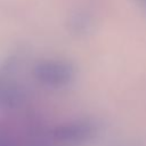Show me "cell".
Instances as JSON below:
<instances>
[{"label":"cell","mask_w":146,"mask_h":146,"mask_svg":"<svg viewBox=\"0 0 146 146\" xmlns=\"http://www.w3.org/2000/svg\"><path fill=\"white\" fill-rule=\"evenodd\" d=\"M75 67L65 59H42L33 67L35 80L44 87L59 89L70 86L75 79Z\"/></svg>","instance_id":"cell-1"},{"label":"cell","mask_w":146,"mask_h":146,"mask_svg":"<svg viewBox=\"0 0 146 146\" xmlns=\"http://www.w3.org/2000/svg\"><path fill=\"white\" fill-rule=\"evenodd\" d=\"M96 132V127L89 119H76L58 124L54 129V138L60 143L78 145L91 139Z\"/></svg>","instance_id":"cell-2"},{"label":"cell","mask_w":146,"mask_h":146,"mask_svg":"<svg viewBox=\"0 0 146 146\" xmlns=\"http://www.w3.org/2000/svg\"><path fill=\"white\" fill-rule=\"evenodd\" d=\"M92 25V19L90 15L87 11H78L73 15V17L70 21V29L72 32L79 34H86L88 31H90V27Z\"/></svg>","instance_id":"cell-3"},{"label":"cell","mask_w":146,"mask_h":146,"mask_svg":"<svg viewBox=\"0 0 146 146\" xmlns=\"http://www.w3.org/2000/svg\"><path fill=\"white\" fill-rule=\"evenodd\" d=\"M139 2L143 5V7L145 8V10H146V0H139Z\"/></svg>","instance_id":"cell-4"}]
</instances>
